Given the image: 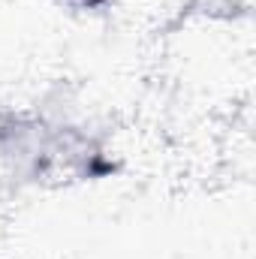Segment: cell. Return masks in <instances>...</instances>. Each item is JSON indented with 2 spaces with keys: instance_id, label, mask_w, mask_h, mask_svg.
<instances>
[{
  "instance_id": "obj_1",
  "label": "cell",
  "mask_w": 256,
  "mask_h": 259,
  "mask_svg": "<svg viewBox=\"0 0 256 259\" xmlns=\"http://www.w3.org/2000/svg\"><path fill=\"white\" fill-rule=\"evenodd\" d=\"M66 6H72V9H100V6H106L109 0H61Z\"/></svg>"
}]
</instances>
